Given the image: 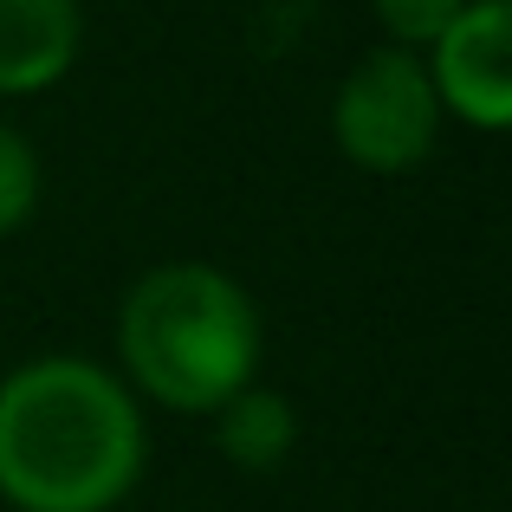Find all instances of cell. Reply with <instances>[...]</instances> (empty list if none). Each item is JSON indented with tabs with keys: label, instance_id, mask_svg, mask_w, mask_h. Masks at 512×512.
Wrapping results in <instances>:
<instances>
[{
	"label": "cell",
	"instance_id": "obj_1",
	"mask_svg": "<svg viewBox=\"0 0 512 512\" xmlns=\"http://www.w3.org/2000/svg\"><path fill=\"white\" fill-rule=\"evenodd\" d=\"M143 474L137 396L91 357L0 376V500L13 512H111Z\"/></svg>",
	"mask_w": 512,
	"mask_h": 512
},
{
	"label": "cell",
	"instance_id": "obj_2",
	"mask_svg": "<svg viewBox=\"0 0 512 512\" xmlns=\"http://www.w3.org/2000/svg\"><path fill=\"white\" fill-rule=\"evenodd\" d=\"M117 350L137 389L163 409L214 415L260 370V312L221 266L169 260L130 286L117 312Z\"/></svg>",
	"mask_w": 512,
	"mask_h": 512
},
{
	"label": "cell",
	"instance_id": "obj_3",
	"mask_svg": "<svg viewBox=\"0 0 512 512\" xmlns=\"http://www.w3.org/2000/svg\"><path fill=\"white\" fill-rule=\"evenodd\" d=\"M331 137L357 169L409 175L428 163L441 137V98L428 85V65L402 46H376L344 72L331 98Z\"/></svg>",
	"mask_w": 512,
	"mask_h": 512
},
{
	"label": "cell",
	"instance_id": "obj_4",
	"mask_svg": "<svg viewBox=\"0 0 512 512\" xmlns=\"http://www.w3.org/2000/svg\"><path fill=\"white\" fill-rule=\"evenodd\" d=\"M428 85L441 111L474 130L512 124V7L506 0H467L454 26L428 46Z\"/></svg>",
	"mask_w": 512,
	"mask_h": 512
},
{
	"label": "cell",
	"instance_id": "obj_5",
	"mask_svg": "<svg viewBox=\"0 0 512 512\" xmlns=\"http://www.w3.org/2000/svg\"><path fill=\"white\" fill-rule=\"evenodd\" d=\"M78 0H0V98L46 91L78 59Z\"/></svg>",
	"mask_w": 512,
	"mask_h": 512
},
{
	"label": "cell",
	"instance_id": "obj_6",
	"mask_svg": "<svg viewBox=\"0 0 512 512\" xmlns=\"http://www.w3.org/2000/svg\"><path fill=\"white\" fill-rule=\"evenodd\" d=\"M214 441H221V454L240 474H273L292 454V441H299V415H292V402L279 389L247 383L234 402L214 409Z\"/></svg>",
	"mask_w": 512,
	"mask_h": 512
},
{
	"label": "cell",
	"instance_id": "obj_7",
	"mask_svg": "<svg viewBox=\"0 0 512 512\" xmlns=\"http://www.w3.org/2000/svg\"><path fill=\"white\" fill-rule=\"evenodd\" d=\"M33 208H39V156L13 124H0V234L26 227Z\"/></svg>",
	"mask_w": 512,
	"mask_h": 512
},
{
	"label": "cell",
	"instance_id": "obj_8",
	"mask_svg": "<svg viewBox=\"0 0 512 512\" xmlns=\"http://www.w3.org/2000/svg\"><path fill=\"white\" fill-rule=\"evenodd\" d=\"M461 7L467 0H376V20L389 26V46L415 52V46H435Z\"/></svg>",
	"mask_w": 512,
	"mask_h": 512
}]
</instances>
